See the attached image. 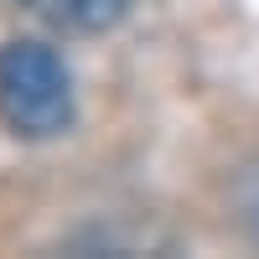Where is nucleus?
<instances>
[{"mask_svg":"<svg viewBox=\"0 0 259 259\" xmlns=\"http://www.w3.org/2000/svg\"><path fill=\"white\" fill-rule=\"evenodd\" d=\"M21 6L62 31H109L130 16L135 0H21Z\"/></svg>","mask_w":259,"mask_h":259,"instance_id":"2","label":"nucleus"},{"mask_svg":"<svg viewBox=\"0 0 259 259\" xmlns=\"http://www.w3.org/2000/svg\"><path fill=\"white\" fill-rule=\"evenodd\" d=\"M78 94L73 68L47 41H6L0 47V124L21 140H52L73 130Z\"/></svg>","mask_w":259,"mask_h":259,"instance_id":"1","label":"nucleus"}]
</instances>
